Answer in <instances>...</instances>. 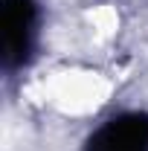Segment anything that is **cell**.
I'll use <instances>...</instances> for the list:
<instances>
[{
	"instance_id": "6da1fadb",
	"label": "cell",
	"mask_w": 148,
	"mask_h": 151,
	"mask_svg": "<svg viewBox=\"0 0 148 151\" xmlns=\"http://www.w3.org/2000/svg\"><path fill=\"white\" fill-rule=\"evenodd\" d=\"M96 151H148V137H145L142 119L116 122L108 131H102Z\"/></svg>"
}]
</instances>
